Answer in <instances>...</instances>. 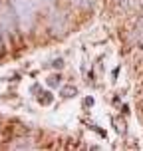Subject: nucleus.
<instances>
[{
  "label": "nucleus",
  "instance_id": "1",
  "mask_svg": "<svg viewBox=\"0 0 143 151\" xmlns=\"http://www.w3.org/2000/svg\"><path fill=\"white\" fill-rule=\"evenodd\" d=\"M12 4V10L16 14V20H18V26L22 30H30L34 20H36V6L38 2L36 0H10Z\"/></svg>",
  "mask_w": 143,
  "mask_h": 151
},
{
  "label": "nucleus",
  "instance_id": "6",
  "mask_svg": "<svg viewBox=\"0 0 143 151\" xmlns=\"http://www.w3.org/2000/svg\"><path fill=\"white\" fill-rule=\"evenodd\" d=\"M72 93H75L74 88H66V90H64V96H72Z\"/></svg>",
  "mask_w": 143,
  "mask_h": 151
},
{
  "label": "nucleus",
  "instance_id": "5",
  "mask_svg": "<svg viewBox=\"0 0 143 151\" xmlns=\"http://www.w3.org/2000/svg\"><path fill=\"white\" fill-rule=\"evenodd\" d=\"M36 2L40 4V6H52L56 0H36Z\"/></svg>",
  "mask_w": 143,
  "mask_h": 151
},
{
  "label": "nucleus",
  "instance_id": "2",
  "mask_svg": "<svg viewBox=\"0 0 143 151\" xmlns=\"http://www.w3.org/2000/svg\"><path fill=\"white\" fill-rule=\"evenodd\" d=\"M16 14L12 6H0V30H2V36L4 38H12L16 32Z\"/></svg>",
  "mask_w": 143,
  "mask_h": 151
},
{
  "label": "nucleus",
  "instance_id": "3",
  "mask_svg": "<svg viewBox=\"0 0 143 151\" xmlns=\"http://www.w3.org/2000/svg\"><path fill=\"white\" fill-rule=\"evenodd\" d=\"M10 147L12 149H34L36 145L28 141V137H22V141H14V143H10Z\"/></svg>",
  "mask_w": 143,
  "mask_h": 151
},
{
  "label": "nucleus",
  "instance_id": "7",
  "mask_svg": "<svg viewBox=\"0 0 143 151\" xmlns=\"http://www.w3.org/2000/svg\"><path fill=\"white\" fill-rule=\"evenodd\" d=\"M0 36H2V30H0ZM0 50H2V40H0Z\"/></svg>",
  "mask_w": 143,
  "mask_h": 151
},
{
  "label": "nucleus",
  "instance_id": "4",
  "mask_svg": "<svg viewBox=\"0 0 143 151\" xmlns=\"http://www.w3.org/2000/svg\"><path fill=\"white\" fill-rule=\"evenodd\" d=\"M133 2H135V0H117V4H119V6L123 8V10H127V8L131 6Z\"/></svg>",
  "mask_w": 143,
  "mask_h": 151
}]
</instances>
